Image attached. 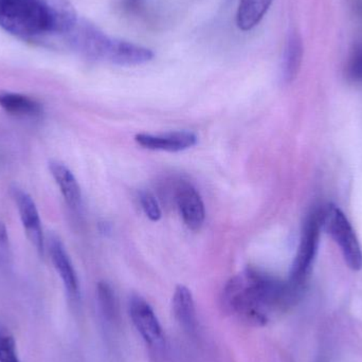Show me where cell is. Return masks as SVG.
<instances>
[{"label":"cell","mask_w":362,"mask_h":362,"mask_svg":"<svg viewBox=\"0 0 362 362\" xmlns=\"http://www.w3.org/2000/svg\"><path fill=\"white\" fill-rule=\"evenodd\" d=\"M303 289L257 269H247L225 286L223 304L232 316L250 327H265L274 315L296 305Z\"/></svg>","instance_id":"cell-1"},{"label":"cell","mask_w":362,"mask_h":362,"mask_svg":"<svg viewBox=\"0 0 362 362\" xmlns=\"http://www.w3.org/2000/svg\"><path fill=\"white\" fill-rule=\"evenodd\" d=\"M76 15L67 0H0V27L19 37L74 29Z\"/></svg>","instance_id":"cell-2"},{"label":"cell","mask_w":362,"mask_h":362,"mask_svg":"<svg viewBox=\"0 0 362 362\" xmlns=\"http://www.w3.org/2000/svg\"><path fill=\"white\" fill-rule=\"evenodd\" d=\"M78 48L93 59L118 66H139L148 63L154 53L146 47L110 37L95 28H84L76 38Z\"/></svg>","instance_id":"cell-3"},{"label":"cell","mask_w":362,"mask_h":362,"mask_svg":"<svg viewBox=\"0 0 362 362\" xmlns=\"http://www.w3.org/2000/svg\"><path fill=\"white\" fill-rule=\"evenodd\" d=\"M322 229V210L312 211L304 221L299 247L289 276V282L297 288L303 289L310 276Z\"/></svg>","instance_id":"cell-4"},{"label":"cell","mask_w":362,"mask_h":362,"mask_svg":"<svg viewBox=\"0 0 362 362\" xmlns=\"http://www.w3.org/2000/svg\"><path fill=\"white\" fill-rule=\"evenodd\" d=\"M322 227L341 251L349 268L358 272L362 268V251L358 238L348 217L336 206L322 210Z\"/></svg>","instance_id":"cell-5"},{"label":"cell","mask_w":362,"mask_h":362,"mask_svg":"<svg viewBox=\"0 0 362 362\" xmlns=\"http://www.w3.org/2000/svg\"><path fill=\"white\" fill-rule=\"evenodd\" d=\"M129 316L155 361H160L167 349L163 327L152 306L140 296L129 300Z\"/></svg>","instance_id":"cell-6"},{"label":"cell","mask_w":362,"mask_h":362,"mask_svg":"<svg viewBox=\"0 0 362 362\" xmlns=\"http://www.w3.org/2000/svg\"><path fill=\"white\" fill-rule=\"evenodd\" d=\"M12 192L25 235L35 249L36 252L40 257H44L45 251H46V240H45L42 221H40V212H38L35 202L32 196L23 189L15 187Z\"/></svg>","instance_id":"cell-7"},{"label":"cell","mask_w":362,"mask_h":362,"mask_svg":"<svg viewBox=\"0 0 362 362\" xmlns=\"http://www.w3.org/2000/svg\"><path fill=\"white\" fill-rule=\"evenodd\" d=\"M48 251L51 262L63 282L68 298L72 303H78L81 300L80 281L65 245L57 235H51L48 240Z\"/></svg>","instance_id":"cell-8"},{"label":"cell","mask_w":362,"mask_h":362,"mask_svg":"<svg viewBox=\"0 0 362 362\" xmlns=\"http://www.w3.org/2000/svg\"><path fill=\"white\" fill-rule=\"evenodd\" d=\"M174 202L177 206L181 218L189 230L197 231L206 218L204 200L194 185L185 180H178Z\"/></svg>","instance_id":"cell-9"},{"label":"cell","mask_w":362,"mask_h":362,"mask_svg":"<svg viewBox=\"0 0 362 362\" xmlns=\"http://www.w3.org/2000/svg\"><path fill=\"white\" fill-rule=\"evenodd\" d=\"M197 136L189 131L172 132L161 135L138 134L135 136V141L138 146L146 150L169 153L189 150L197 144Z\"/></svg>","instance_id":"cell-10"},{"label":"cell","mask_w":362,"mask_h":362,"mask_svg":"<svg viewBox=\"0 0 362 362\" xmlns=\"http://www.w3.org/2000/svg\"><path fill=\"white\" fill-rule=\"evenodd\" d=\"M49 171L59 187L66 204L72 210H78L82 206V191L69 168L57 160L49 163Z\"/></svg>","instance_id":"cell-11"},{"label":"cell","mask_w":362,"mask_h":362,"mask_svg":"<svg viewBox=\"0 0 362 362\" xmlns=\"http://www.w3.org/2000/svg\"><path fill=\"white\" fill-rule=\"evenodd\" d=\"M173 313L176 320L189 335H195L198 329L197 315L193 295L187 287L178 285L173 296Z\"/></svg>","instance_id":"cell-12"},{"label":"cell","mask_w":362,"mask_h":362,"mask_svg":"<svg viewBox=\"0 0 362 362\" xmlns=\"http://www.w3.org/2000/svg\"><path fill=\"white\" fill-rule=\"evenodd\" d=\"M0 107L17 117H38L44 112L42 104L23 93L0 91Z\"/></svg>","instance_id":"cell-13"},{"label":"cell","mask_w":362,"mask_h":362,"mask_svg":"<svg viewBox=\"0 0 362 362\" xmlns=\"http://www.w3.org/2000/svg\"><path fill=\"white\" fill-rule=\"evenodd\" d=\"M303 57V45L297 32L289 34L282 61V80L289 84L297 78Z\"/></svg>","instance_id":"cell-14"},{"label":"cell","mask_w":362,"mask_h":362,"mask_svg":"<svg viewBox=\"0 0 362 362\" xmlns=\"http://www.w3.org/2000/svg\"><path fill=\"white\" fill-rule=\"evenodd\" d=\"M274 0H240L236 25L242 31H250L259 25Z\"/></svg>","instance_id":"cell-15"},{"label":"cell","mask_w":362,"mask_h":362,"mask_svg":"<svg viewBox=\"0 0 362 362\" xmlns=\"http://www.w3.org/2000/svg\"><path fill=\"white\" fill-rule=\"evenodd\" d=\"M98 301L102 314L106 319H112L117 316V299L114 289L107 282H99L97 287Z\"/></svg>","instance_id":"cell-16"},{"label":"cell","mask_w":362,"mask_h":362,"mask_svg":"<svg viewBox=\"0 0 362 362\" xmlns=\"http://www.w3.org/2000/svg\"><path fill=\"white\" fill-rule=\"evenodd\" d=\"M0 362H21L14 336L2 323H0Z\"/></svg>","instance_id":"cell-17"},{"label":"cell","mask_w":362,"mask_h":362,"mask_svg":"<svg viewBox=\"0 0 362 362\" xmlns=\"http://www.w3.org/2000/svg\"><path fill=\"white\" fill-rule=\"evenodd\" d=\"M139 202L144 214L152 221H160L163 217L160 204L156 196L150 191H141L139 193Z\"/></svg>","instance_id":"cell-18"},{"label":"cell","mask_w":362,"mask_h":362,"mask_svg":"<svg viewBox=\"0 0 362 362\" xmlns=\"http://www.w3.org/2000/svg\"><path fill=\"white\" fill-rule=\"evenodd\" d=\"M11 253L8 230L4 221L0 219V268L6 267L10 264L12 257Z\"/></svg>","instance_id":"cell-19"},{"label":"cell","mask_w":362,"mask_h":362,"mask_svg":"<svg viewBox=\"0 0 362 362\" xmlns=\"http://www.w3.org/2000/svg\"><path fill=\"white\" fill-rule=\"evenodd\" d=\"M348 74L352 80L362 82V45L357 46L351 55Z\"/></svg>","instance_id":"cell-20"},{"label":"cell","mask_w":362,"mask_h":362,"mask_svg":"<svg viewBox=\"0 0 362 362\" xmlns=\"http://www.w3.org/2000/svg\"><path fill=\"white\" fill-rule=\"evenodd\" d=\"M140 0H125L127 6H136L138 4H139Z\"/></svg>","instance_id":"cell-21"}]
</instances>
